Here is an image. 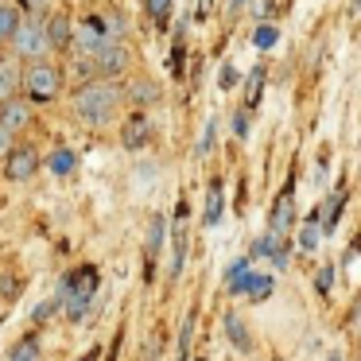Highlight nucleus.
<instances>
[{
	"label": "nucleus",
	"instance_id": "f257e3e1",
	"mask_svg": "<svg viewBox=\"0 0 361 361\" xmlns=\"http://www.w3.org/2000/svg\"><path fill=\"white\" fill-rule=\"evenodd\" d=\"M121 105H125V97H121V86L113 78H94V82H86V86H78L71 94L74 117L86 121V125H94V128L109 125V121L121 113Z\"/></svg>",
	"mask_w": 361,
	"mask_h": 361
},
{
	"label": "nucleus",
	"instance_id": "f03ea898",
	"mask_svg": "<svg viewBox=\"0 0 361 361\" xmlns=\"http://www.w3.org/2000/svg\"><path fill=\"white\" fill-rule=\"evenodd\" d=\"M94 291H97V268L94 264H82V268H74V272L63 276V283H59L55 295L63 299V307H66L71 319H82L86 307L94 303Z\"/></svg>",
	"mask_w": 361,
	"mask_h": 361
},
{
	"label": "nucleus",
	"instance_id": "7ed1b4c3",
	"mask_svg": "<svg viewBox=\"0 0 361 361\" xmlns=\"http://www.w3.org/2000/svg\"><path fill=\"white\" fill-rule=\"evenodd\" d=\"M20 86H24V94L32 105H47V102H55L59 90H63V71H59L55 63H47V59H35V63H27V71L20 74Z\"/></svg>",
	"mask_w": 361,
	"mask_h": 361
},
{
	"label": "nucleus",
	"instance_id": "20e7f679",
	"mask_svg": "<svg viewBox=\"0 0 361 361\" xmlns=\"http://www.w3.org/2000/svg\"><path fill=\"white\" fill-rule=\"evenodd\" d=\"M12 51H16V59H24V63H35V59H47L51 51V39H47V24H43L39 16H27L16 24V32H12Z\"/></svg>",
	"mask_w": 361,
	"mask_h": 361
},
{
	"label": "nucleus",
	"instance_id": "39448f33",
	"mask_svg": "<svg viewBox=\"0 0 361 361\" xmlns=\"http://www.w3.org/2000/svg\"><path fill=\"white\" fill-rule=\"evenodd\" d=\"M90 71H94L97 78H113V82H117L121 74L128 71V51H125V43L113 39V43H105L102 51H94V55H90Z\"/></svg>",
	"mask_w": 361,
	"mask_h": 361
},
{
	"label": "nucleus",
	"instance_id": "423d86ee",
	"mask_svg": "<svg viewBox=\"0 0 361 361\" xmlns=\"http://www.w3.org/2000/svg\"><path fill=\"white\" fill-rule=\"evenodd\" d=\"M35 171H39V152H35L32 144H12V148L4 152V175H8L12 183H27Z\"/></svg>",
	"mask_w": 361,
	"mask_h": 361
},
{
	"label": "nucleus",
	"instance_id": "0eeeda50",
	"mask_svg": "<svg viewBox=\"0 0 361 361\" xmlns=\"http://www.w3.org/2000/svg\"><path fill=\"white\" fill-rule=\"evenodd\" d=\"M291 221H295V175H291V179L283 183L280 198H276V206H272V221H268V233L288 237Z\"/></svg>",
	"mask_w": 361,
	"mask_h": 361
},
{
	"label": "nucleus",
	"instance_id": "6e6552de",
	"mask_svg": "<svg viewBox=\"0 0 361 361\" xmlns=\"http://www.w3.org/2000/svg\"><path fill=\"white\" fill-rule=\"evenodd\" d=\"M74 43H78L86 55H94V51H102L105 43H113L109 27H105V16H86V20H78V27H74Z\"/></svg>",
	"mask_w": 361,
	"mask_h": 361
},
{
	"label": "nucleus",
	"instance_id": "1a4fd4ad",
	"mask_svg": "<svg viewBox=\"0 0 361 361\" xmlns=\"http://www.w3.org/2000/svg\"><path fill=\"white\" fill-rule=\"evenodd\" d=\"M183 264H187V202H179L175 210V229H171V264H167V276L179 280Z\"/></svg>",
	"mask_w": 361,
	"mask_h": 361
},
{
	"label": "nucleus",
	"instance_id": "9d476101",
	"mask_svg": "<svg viewBox=\"0 0 361 361\" xmlns=\"http://www.w3.org/2000/svg\"><path fill=\"white\" fill-rule=\"evenodd\" d=\"M229 295H249V299H268L272 295V276H252L241 272L229 280Z\"/></svg>",
	"mask_w": 361,
	"mask_h": 361
},
{
	"label": "nucleus",
	"instance_id": "9b49d317",
	"mask_svg": "<svg viewBox=\"0 0 361 361\" xmlns=\"http://www.w3.org/2000/svg\"><path fill=\"white\" fill-rule=\"evenodd\" d=\"M148 140H152V121L144 117V113H136V117L121 128V144H125L128 152H136V148H144Z\"/></svg>",
	"mask_w": 361,
	"mask_h": 361
},
{
	"label": "nucleus",
	"instance_id": "f8f14e48",
	"mask_svg": "<svg viewBox=\"0 0 361 361\" xmlns=\"http://www.w3.org/2000/svg\"><path fill=\"white\" fill-rule=\"evenodd\" d=\"M47 39H51V51H71L74 47V27L63 12H55V16L47 20Z\"/></svg>",
	"mask_w": 361,
	"mask_h": 361
},
{
	"label": "nucleus",
	"instance_id": "ddd939ff",
	"mask_svg": "<svg viewBox=\"0 0 361 361\" xmlns=\"http://www.w3.org/2000/svg\"><path fill=\"white\" fill-rule=\"evenodd\" d=\"M27 121H32V109H27L24 102H16V97L0 102V125L8 128V133H20V128H27Z\"/></svg>",
	"mask_w": 361,
	"mask_h": 361
},
{
	"label": "nucleus",
	"instance_id": "4468645a",
	"mask_svg": "<svg viewBox=\"0 0 361 361\" xmlns=\"http://www.w3.org/2000/svg\"><path fill=\"white\" fill-rule=\"evenodd\" d=\"M121 97L133 102V105H152L159 97V86H156V82H148V78H133V82L121 86Z\"/></svg>",
	"mask_w": 361,
	"mask_h": 361
},
{
	"label": "nucleus",
	"instance_id": "2eb2a0df",
	"mask_svg": "<svg viewBox=\"0 0 361 361\" xmlns=\"http://www.w3.org/2000/svg\"><path fill=\"white\" fill-rule=\"evenodd\" d=\"M221 206H226V190H221V179L210 183V190H206V214H202V226H218L221 221Z\"/></svg>",
	"mask_w": 361,
	"mask_h": 361
},
{
	"label": "nucleus",
	"instance_id": "dca6fc26",
	"mask_svg": "<svg viewBox=\"0 0 361 361\" xmlns=\"http://www.w3.org/2000/svg\"><path fill=\"white\" fill-rule=\"evenodd\" d=\"M264 66H252L249 71V78H245V109H257V102H260V94H264Z\"/></svg>",
	"mask_w": 361,
	"mask_h": 361
},
{
	"label": "nucleus",
	"instance_id": "f3484780",
	"mask_svg": "<svg viewBox=\"0 0 361 361\" xmlns=\"http://www.w3.org/2000/svg\"><path fill=\"white\" fill-rule=\"evenodd\" d=\"M226 338H229V342H233L241 353L252 350V338H249V330H245V322L237 319V314H226Z\"/></svg>",
	"mask_w": 361,
	"mask_h": 361
},
{
	"label": "nucleus",
	"instance_id": "a211bd4d",
	"mask_svg": "<svg viewBox=\"0 0 361 361\" xmlns=\"http://www.w3.org/2000/svg\"><path fill=\"white\" fill-rule=\"evenodd\" d=\"M39 334H24L16 345H12V353H8V361H39Z\"/></svg>",
	"mask_w": 361,
	"mask_h": 361
},
{
	"label": "nucleus",
	"instance_id": "6ab92c4d",
	"mask_svg": "<svg viewBox=\"0 0 361 361\" xmlns=\"http://www.w3.org/2000/svg\"><path fill=\"white\" fill-rule=\"evenodd\" d=\"M16 86H20V71H16V63L0 59V102L16 97Z\"/></svg>",
	"mask_w": 361,
	"mask_h": 361
},
{
	"label": "nucleus",
	"instance_id": "aec40b11",
	"mask_svg": "<svg viewBox=\"0 0 361 361\" xmlns=\"http://www.w3.org/2000/svg\"><path fill=\"white\" fill-rule=\"evenodd\" d=\"M164 226L167 221L159 218V214L152 218V226H148V276L156 272V257H159V245H164Z\"/></svg>",
	"mask_w": 361,
	"mask_h": 361
},
{
	"label": "nucleus",
	"instance_id": "412c9836",
	"mask_svg": "<svg viewBox=\"0 0 361 361\" xmlns=\"http://www.w3.org/2000/svg\"><path fill=\"white\" fill-rule=\"evenodd\" d=\"M342 210H345V190H334L330 195V206H326V214H322V233H334L338 229V218H342Z\"/></svg>",
	"mask_w": 361,
	"mask_h": 361
},
{
	"label": "nucleus",
	"instance_id": "4be33fe9",
	"mask_svg": "<svg viewBox=\"0 0 361 361\" xmlns=\"http://www.w3.org/2000/svg\"><path fill=\"white\" fill-rule=\"evenodd\" d=\"M74 164H78V156H74L71 148H59V152H51V159H47V167L55 175H71L74 171Z\"/></svg>",
	"mask_w": 361,
	"mask_h": 361
},
{
	"label": "nucleus",
	"instance_id": "5701e85b",
	"mask_svg": "<svg viewBox=\"0 0 361 361\" xmlns=\"http://www.w3.org/2000/svg\"><path fill=\"white\" fill-rule=\"evenodd\" d=\"M16 24H20V12H16V4H0V43H8V39H12V32H16Z\"/></svg>",
	"mask_w": 361,
	"mask_h": 361
},
{
	"label": "nucleus",
	"instance_id": "b1692460",
	"mask_svg": "<svg viewBox=\"0 0 361 361\" xmlns=\"http://www.w3.org/2000/svg\"><path fill=\"white\" fill-rule=\"evenodd\" d=\"M319 233H322V229H319V210H314L311 218H307L303 233H299V249H307V252H311L314 245H319Z\"/></svg>",
	"mask_w": 361,
	"mask_h": 361
},
{
	"label": "nucleus",
	"instance_id": "393cba45",
	"mask_svg": "<svg viewBox=\"0 0 361 361\" xmlns=\"http://www.w3.org/2000/svg\"><path fill=\"white\" fill-rule=\"evenodd\" d=\"M148 16L156 27H167V20H171V0H148Z\"/></svg>",
	"mask_w": 361,
	"mask_h": 361
},
{
	"label": "nucleus",
	"instance_id": "a878e982",
	"mask_svg": "<svg viewBox=\"0 0 361 361\" xmlns=\"http://www.w3.org/2000/svg\"><path fill=\"white\" fill-rule=\"evenodd\" d=\"M190 334H195V314L183 319V330H179V361H190Z\"/></svg>",
	"mask_w": 361,
	"mask_h": 361
},
{
	"label": "nucleus",
	"instance_id": "bb28decb",
	"mask_svg": "<svg viewBox=\"0 0 361 361\" xmlns=\"http://www.w3.org/2000/svg\"><path fill=\"white\" fill-rule=\"evenodd\" d=\"M276 39H280V32H276L272 24H260L257 27V35H252V43H257L260 51H268V47H276Z\"/></svg>",
	"mask_w": 361,
	"mask_h": 361
},
{
	"label": "nucleus",
	"instance_id": "cd10ccee",
	"mask_svg": "<svg viewBox=\"0 0 361 361\" xmlns=\"http://www.w3.org/2000/svg\"><path fill=\"white\" fill-rule=\"evenodd\" d=\"M59 307H63V299L55 295V299H51V303H39V307H35V314H32V319H35V322H39V326H43V322H47L51 314L59 311Z\"/></svg>",
	"mask_w": 361,
	"mask_h": 361
},
{
	"label": "nucleus",
	"instance_id": "c85d7f7f",
	"mask_svg": "<svg viewBox=\"0 0 361 361\" xmlns=\"http://www.w3.org/2000/svg\"><path fill=\"white\" fill-rule=\"evenodd\" d=\"M183 63H187V47H183V39H179L171 51V78H183Z\"/></svg>",
	"mask_w": 361,
	"mask_h": 361
},
{
	"label": "nucleus",
	"instance_id": "c756f323",
	"mask_svg": "<svg viewBox=\"0 0 361 361\" xmlns=\"http://www.w3.org/2000/svg\"><path fill=\"white\" fill-rule=\"evenodd\" d=\"M330 283H334V264L319 268V276H314V288H319L322 295H330Z\"/></svg>",
	"mask_w": 361,
	"mask_h": 361
},
{
	"label": "nucleus",
	"instance_id": "7c9ffc66",
	"mask_svg": "<svg viewBox=\"0 0 361 361\" xmlns=\"http://www.w3.org/2000/svg\"><path fill=\"white\" fill-rule=\"evenodd\" d=\"M237 82H241V74H237V66H229V63H226V66H221V74H218V86H221V90H233Z\"/></svg>",
	"mask_w": 361,
	"mask_h": 361
},
{
	"label": "nucleus",
	"instance_id": "2f4dec72",
	"mask_svg": "<svg viewBox=\"0 0 361 361\" xmlns=\"http://www.w3.org/2000/svg\"><path fill=\"white\" fill-rule=\"evenodd\" d=\"M214 136H218V121H206V133H202V144H198V156L214 148Z\"/></svg>",
	"mask_w": 361,
	"mask_h": 361
},
{
	"label": "nucleus",
	"instance_id": "473e14b6",
	"mask_svg": "<svg viewBox=\"0 0 361 361\" xmlns=\"http://www.w3.org/2000/svg\"><path fill=\"white\" fill-rule=\"evenodd\" d=\"M272 245H276V233H268V237H260L257 245H252V257H268L272 252Z\"/></svg>",
	"mask_w": 361,
	"mask_h": 361
},
{
	"label": "nucleus",
	"instance_id": "72a5a7b5",
	"mask_svg": "<svg viewBox=\"0 0 361 361\" xmlns=\"http://www.w3.org/2000/svg\"><path fill=\"white\" fill-rule=\"evenodd\" d=\"M233 133L241 136V140H245V136H249V109H241V113H237V117H233Z\"/></svg>",
	"mask_w": 361,
	"mask_h": 361
},
{
	"label": "nucleus",
	"instance_id": "f704fd0d",
	"mask_svg": "<svg viewBox=\"0 0 361 361\" xmlns=\"http://www.w3.org/2000/svg\"><path fill=\"white\" fill-rule=\"evenodd\" d=\"M16 288H20L16 280H0V299H16V295H20Z\"/></svg>",
	"mask_w": 361,
	"mask_h": 361
},
{
	"label": "nucleus",
	"instance_id": "c9c22d12",
	"mask_svg": "<svg viewBox=\"0 0 361 361\" xmlns=\"http://www.w3.org/2000/svg\"><path fill=\"white\" fill-rule=\"evenodd\" d=\"M241 272H249V257L233 260V264H229V272H226V280H233V276H241Z\"/></svg>",
	"mask_w": 361,
	"mask_h": 361
},
{
	"label": "nucleus",
	"instance_id": "e433bc0d",
	"mask_svg": "<svg viewBox=\"0 0 361 361\" xmlns=\"http://www.w3.org/2000/svg\"><path fill=\"white\" fill-rule=\"evenodd\" d=\"M214 12V0H195V20H206Z\"/></svg>",
	"mask_w": 361,
	"mask_h": 361
},
{
	"label": "nucleus",
	"instance_id": "4c0bfd02",
	"mask_svg": "<svg viewBox=\"0 0 361 361\" xmlns=\"http://www.w3.org/2000/svg\"><path fill=\"white\" fill-rule=\"evenodd\" d=\"M12 136H16V133H8V128L0 125V156H4V152L12 148Z\"/></svg>",
	"mask_w": 361,
	"mask_h": 361
},
{
	"label": "nucleus",
	"instance_id": "58836bf2",
	"mask_svg": "<svg viewBox=\"0 0 361 361\" xmlns=\"http://www.w3.org/2000/svg\"><path fill=\"white\" fill-rule=\"evenodd\" d=\"M268 8H272L268 0H252V16H257V20H264V16H268Z\"/></svg>",
	"mask_w": 361,
	"mask_h": 361
},
{
	"label": "nucleus",
	"instance_id": "ea45409f",
	"mask_svg": "<svg viewBox=\"0 0 361 361\" xmlns=\"http://www.w3.org/2000/svg\"><path fill=\"white\" fill-rule=\"evenodd\" d=\"M350 326L361 330V295H357V303H353V311H350Z\"/></svg>",
	"mask_w": 361,
	"mask_h": 361
},
{
	"label": "nucleus",
	"instance_id": "a19ab883",
	"mask_svg": "<svg viewBox=\"0 0 361 361\" xmlns=\"http://www.w3.org/2000/svg\"><path fill=\"white\" fill-rule=\"evenodd\" d=\"M24 4H27V8H35V12H43V8L51 4V0H24Z\"/></svg>",
	"mask_w": 361,
	"mask_h": 361
},
{
	"label": "nucleus",
	"instance_id": "79ce46f5",
	"mask_svg": "<svg viewBox=\"0 0 361 361\" xmlns=\"http://www.w3.org/2000/svg\"><path fill=\"white\" fill-rule=\"evenodd\" d=\"M156 357H159V342H152L148 353H144V361H156Z\"/></svg>",
	"mask_w": 361,
	"mask_h": 361
},
{
	"label": "nucleus",
	"instance_id": "37998d69",
	"mask_svg": "<svg viewBox=\"0 0 361 361\" xmlns=\"http://www.w3.org/2000/svg\"><path fill=\"white\" fill-rule=\"evenodd\" d=\"M361 16V0H350V20Z\"/></svg>",
	"mask_w": 361,
	"mask_h": 361
},
{
	"label": "nucleus",
	"instance_id": "c03bdc74",
	"mask_svg": "<svg viewBox=\"0 0 361 361\" xmlns=\"http://www.w3.org/2000/svg\"><path fill=\"white\" fill-rule=\"evenodd\" d=\"M97 353H102V350H90V353H82L78 361H97Z\"/></svg>",
	"mask_w": 361,
	"mask_h": 361
},
{
	"label": "nucleus",
	"instance_id": "a18cd8bd",
	"mask_svg": "<svg viewBox=\"0 0 361 361\" xmlns=\"http://www.w3.org/2000/svg\"><path fill=\"white\" fill-rule=\"evenodd\" d=\"M241 4H245V0H229V8H241Z\"/></svg>",
	"mask_w": 361,
	"mask_h": 361
},
{
	"label": "nucleus",
	"instance_id": "49530a36",
	"mask_svg": "<svg viewBox=\"0 0 361 361\" xmlns=\"http://www.w3.org/2000/svg\"><path fill=\"white\" fill-rule=\"evenodd\" d=\"M326 361H342V357H338V353H330V357H326Z\"/></svg>",
	"mask_w": 361,
	"mask_h": 361
}]
</instances>
